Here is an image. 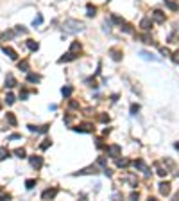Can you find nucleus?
<instances>
[{
	"mask_svg": "<svg viewBox=\"0 0 179 201\" xmlns=\"http://www.w3.org/2000/svg\"><path fill=\"white\" fill-rule=\"evenodd\" d=\"M82 29H84V25H82V22H79V20H66V22L63 24V31H65V33H70V34H75Z\"/></svg>",
	"mask_w": 179,
	"mask_h": 201,
	"instance_id": "1",
	"label": "nucleus"
},
{
	"mask_svg": "<svg viewBox=\"0 0 179 201\" xmlns=\"http://www.w3.org/2000/svg\"><path fill=\"white\" fill-rule=\"evenodd\" d=\"M106 153H108V156H111V158H118V156H120V145H109L108 149H106Z\"/></svg>",
	"mask_w": 179,
	"mask_h": 201,
	"instance_id": "2",
	"label": "nucleus"
},
{
	"mask_svg": "<svg viewBox=\"0 0 179 201\" xmlns=\"http://www.w3.org/2000/svg\"><path fill=\"white\" fill-rule=\"evenodd\" d=\"M152 20L156 24H163L165 22V13L160 11V9H156V11H152Z\"/></svg>",
	"mask_w": 179,
	"mask_h": 201,
	"instance_id": "3",
	"label": "nucleus"
},
{
	"mask_svg": "<svg viewBox=\"0 0 179 201\" xmlns=\"http://www.w3.org/2000/svg\"><path fill=\"white\" fill-rule=\"evenodd\" d=\"M75 131H79V133H93V126L91 124H82V126H77V128H73Z\"/></svg>",
	"mask_w": 179,
	"mask_h": 201,
	"instance_id": "4",
	"label": "nucleus"
},
{
	"mask_svg": "<svg viewBox=\"0 0 179 201\" xmlns=\"http://www.w3.org/2000/svg\"><path fill=\"white\" fill-rule=\"evenodd\" d=\"M160 194L161 196H168V194H170V183H168V182H161L160 183Z\"/></svg>",
	"mask_w": 179,
	"mask_h": 201,
	"instance_id": "5",
	"label": "nucleus"
},
{
	"mask_svg": "<svg viewBox=\"0 0 179 201\" xmlns=\"http://www.w3.org/2000/svg\"><path fill=\"white\" fill-rule=\"evenodd\" d=\"M29 162H30V165H32V167L39 169L41 165H43V158H41V156H30V158H29Z\"/></svg>",
	"mask_w": 179,
	"mask_h": 201,
	"instance_id": "6",
	"label": "nucleus"
},
{
	"mask_svg": "<svg viewBox=\"0 0 179 201\" xmlns=\"http://www.w3.org/2000/svg\"><path fill=\"white\" fill-rule=\"evenodd\" d=\"M57 194V188H47L41 192V199H48V198H56Z\"/></svg>",
	"mask_w": 179,
	"mask_h": 201,
	"instance_id": "7",
	"label": "nucleus"
},
{
	"mask_svg": "<svg viewBox=\"0 0 179 201\" xmlns=\"http://www.w3.org/2000/svg\"><path fill=\"white\" fill-rule=\"evenodd\" d=\"M140 56H142L145 61H161L160 58H156L154 54H151V52H147V50H142V52H140Z\"/></svg>",
	"mask_w": 179,
	"mask_h": 201,
	"instance_id": "8",
	"label": "nucleus"
},
{
	"mask_svg": "<svg viewBox=\"0 0 179 201\" xmlns=\"http://www.w3.org/2000/svg\"><path fill=\"white\" fill-rule=\"evenodd\" d=\"M99 171H97V167L93 165V167H88V169H82V171H79V172H75L73 176H82V174H97Z\"/></svg>",
	"mask_w": 179,
	"mask_h": 201,
	"instance_id": "9",
	"label": "nucleus"
},
{
	"mask_svg": "<svg viewBox=\"0 0 179 201\" xmlns=\"http://www.w3.org/2000/svg\"><path fill=\"white\" fill-rule=\"evenodd\" d=\"M140 27H142L143 31H151V27H152V20H151V18H143L142 22H140Z\"/></svg>",
	"mask_w": 179,
	"mask_h": 201,
	"instance_id": "10",
	"label": "nucleus"
},
{
	"mask_svg": "<svg viewBox=\"0 0 179 201\" xmlns=\"http://www.w3.org/2000/svg\"><path fill=\"white\" fill-rule=\"evenodd\" d=\"M6 86H7V88L16 86V79H15L13 74H7V77H6Z\"/></svg>",
	"mask_w": 179,
	"mask_h": 201,
	"instance_id": "11",
	"label": "nucleus"
},
{
	"mask_svg": "<svg viewBox=\"0 0 179 201\" xmlns=\"http://www.w3.org/2000/svg\"><path fill=\"white\" fill-rule=\"evenodd\" d=\"M109 54H111V58H113L115 61H120V59H122V52H120L118 49H111Z\"/></svg>",
	"mask_w": 179,
	"mask_h": 201,
	"instance_id": "12",
	"label": "nucleus"
},
{
	"mask_svg": "<svg viewBox=\"0 0 179 201\" xmlns=\"http://www.w3.org/2000/svg\"><path fill=\"white\" fill-rule=\"evenodd\" d=\"M2 50H4V54H7V56L11 58V59H16V58H18V54H16V52H15L11 47H4Z\"/></svg>",
	"mask_w": 179,
	"mask_h": 201,
	"instance_id": "13",
	"label": "nucleus"
},
{
	"mask_svg": "<svg viewBox=\"0 0 179 201\" xmlns=\"http://www.w3.org/2000/svg\"><path fill=\"white\" fill-rule=\"evenodd\" d=\"M165 4H167L168 9H172V11H177L179 9V4L176 2V0H165Z\"/></svg>",
	"mask_w": 179,
	"mask_h": 201,
	"instance_id": "14",
	"label": "nucleus"
},
{
	"mask_svg": "<svg viewBox=\"0 0 179 201\" xmlns=\"http://www.w3.org/2000/svg\"><path fill=\"white\" fill-rule=\"evenodd\" d=\"M27 47L32 50V52H36V50L39 49V43H38V41H34V40H27Z\"/></svg>",
	"mask_w": 179,
	"mask_h": 201,
	"instance_id": "15",
	"label": "nucleus"
},
{
	"mask_svg": "<svg viewBox=\"0 0 179 201\" xmlns=\"http://www.w3.org/2000/svg\"><path fill=\"white\" fill-rule=\"evenodd\" d=\"M6 120L9 122V126H13V128L16 126V117H15V113H7V115H6Z\"/></svg>",
	"mask_w": 179,
	"mask_h": 201,
	"instance_id": "16",
	"label": "nucleus"
},
{
	"mask_svg": "<svg viewBox=\"0 0 179 201\" xmlns=\"http://www.w3.org/2000/svg\"><path fill=\"white\" fill-rule=\"evenodd\" d=\"M27 81H29V83H39L41 77L38 76V74H29V76H27Z\"/></svg>",
	"mask_w": 179,
	"mask_h": 201,
	"instance_id": "17",
	"label": "nucleus"
},
{
	"mask_svg": "<svg viewBox=\"0 0 179 201\" xmlns=\"http://www.w3.org/2000/svg\"><path fill=\"white\" fill-rule=\"evenodd\" d=\"M86 11H88V13H86L88 16H95V15H97V7H95V6H91V4H88Z\"/></svg>",
	"mask_w": 179,
	"mask_h": 201,
	"instance_id": "18",
	"label": "nucleus"
},
{
	"mask_svg": "<svg viewBox=\"0 0 179 201\" xmlns=\"http://www.w3.org/2000/svg\"><path fill=\"white\" fill-rule=\"evenodd\" d=\"M79 50H81V43H79V41H73L72 47H70V52H73V54H75V52H79Z\"/></svg>",
	"mask_w": 179,
	"mask_h": 201,
	"instance_id": "19",
	"label": "nucleus"
},
{
	"mask_svg": "<svg viewBox=\"0 0 179 201\" xmlns=\"http://www.w3.org/2000/svg\"><path fill=\"white\" fill-rule=\"evenodd\" d=\"M61 93L65 95V97H70V95H72V86H63V88H61Z\"/></svg>",
	"mask_w": 179,
	"mask_h": 201,
	"instance_id": "20",
	"label": "nucleus"
},
{
	"mask_svg": "<svg viewBox=\"0 0 179 201\" xmlns=\"http://www.w3.org/2000/svg\"><path fill=\"white\" fill-rule=\"evenodd\" d=\"M6 158H9V151L6 149V147H2V149H0V162L6 160Z\"/></svg>",
	"mask_w": 179,
	"mask_h": 201,
	"instance_id": "21",
	"label": "nucleus"
},
{
	"mask_svg": "<svg viewBox=\"0 0 179 201\" xmlns=\"http://www.w3.org/2000/svg\"><path fill=\"white\" fill-rule=\"evenodd\" d=\"M15 154L18 158H25V149H22V147H18V149H15Z\"/></svg>",
	"mask_w": 179,
	"mask_h": 201,
	"instance_id": "22",
	"label": "nucleus"
},
{
	"mask_svg": "<svg viewBox=\"0 0 179 201\" xmlns=\"http://www.w3.org/2000/svg\"><path fill=\"white\" fill-rule=\"evenodd\" d=\"M50 144H52V140H48V138H47V140H43V144L39 145V149H43V151H45V149H48Z\"/></svg>",
	"mask_w": 179,
	"mask_h": 201,
	"instance_id": "23",
	"label": "nucleus"
},
{
	"mask_svg": "<svg viewBox=\"0 0 179 201\" xmlns=\"http://www.w3.org/2000/svg\"><path fill=\"white\" fill-rule=\"evenodd\" d=\"M140 111V104H131V115H136Z\"/></svg>",
	"mask_w": 179,
	"mask_h": 201,
	"instance_id": "24",
	"label": "nucleus"
},
{
	"mask_svg": "<svg viewBox=\"0 0 179 201\" xmlns=\"http://www.w3.org/2000/svg\"><path fill=\"white\" fill-rule=\"evenodd\" d=\"M41 22H43V16H41V15H38L36 18H34V22H32V25L36 27V25H41Z\"/></svg>",
	"mask_w": 179,
	"mask_h": 201,
	"instance_id": "25",
	"label": "nucleus"
},
{
	"mask_svg": "<svg viewBox=\"0 0 179 201\" xmlns=\"http://www.w3.org/2000/svg\"><path fill=\"white\" fill-rule=\"evenodd\" d=\"M117 165H118V167H127L129 162H127V160H124V158H122V160L118 158V160H117Z\"/></svg>",
	"mask_w": 179,
	"mask_h": 201,
	"instance_id": "26",
	"label": "nucleus"
},
{
	"mask_svg": "<svg viewBox=\"0 0 179 201\" xmlns=\"http://www.w3.org/2000/svg\"><path fill=\"white\" fill-rule=\"evenodd\" d=\"M34 185H36V179H27V182H25V187H27L29 190H30V188H32Z\"/></svg>",
	"mask_w": 179,
	"mask_h": 201,
	"instance_id": "27",
	"label": "nucleus"
},
{
	"mask_svg": "<svg viewBox=\"0 0 179 201\" xmlns=\"http://www.w3.org/2000/svg\"><path fill=\"white\" fill-rule=\"evenodd\" d=\"M18 67H20V70H23V72H27V70H29V63H27V61H22V63H20V65H18Z\"/></svg>",
	"mask_w": 179,
	"mask_h": 201,
	"instance_id": "28",
	"label": "nucleus"
},
{
	"mask_svg": "<svg viewBox=\"0 0 179 201\" xmlns=\"http://www.w3.org/2000/svg\"><path fill=\"white\" fill-rule=\"evenodd\" d=\"M22 138V135L20 133H13V135H9V140H20Z\"/></svg>",
	"mask_w": 179,
	"mask_h": 201,
	"instance_id": "29",
	"label": "nucleus"
},
{
	"mask_svg": "<svg viewBox=\"0 0 179 201\" xmlns=\"http://www.w3.org/2000/svg\"><path fill=\"white\" fill-rule=\"evenodd\" d=\"M15 33H16V34H20V33H27V29H25L23 25H18V27L15 29Z\"/></svg>",
	"mask_w": 179,
	"mask_h": 201,
	"instance_id": "30",
	"label": "nucleus"
},
{
	"mask_svg": "<svg viewBox=\"0 0 179 201\" xmlns=\"http://www.w3.org/2000/svg\"><path fill=\"white\" fill-rule=\"evenodd\" d=\"M6 101H7V104H13V102H15V95H13V93H7Z\"/></svg>",
	"mask_w": 179,
	"mask_h": 201,
	"instance_id": "31",
	"label": "nucleus"
},
{
	"mask_svg": "<svg viewBox=\"0 0 179 201\" xmlns=\"http://www.w3.org/2000/svg\"><path fill=\"white\" fill-rule=\"evenodd\" d=\"M158 174H160L161 178H163V176H167V169H158Z\"/></svg>",
	"mask_w": 179,
	"mask_h": 201,
	"instance_id": "32",
	"label": "nucleus"
},
{
	"mask_svg": "<svg viewBox=\"0 0 179 201\" xmlns=\"http://www.w3.org/2000/svg\"><path fill=\"white\" fill-rule=\"evenodd\" d=\"M100 120L102 122H109V115H100Z\"/></svg>",
	"mask_w": 179,
	"mask_h": 201,
	"instance_id": "33",
	"label": "nucleus"
},
{
	"mask_svg": "<svg viewBox=\"0 0 179 201\" xmlns=\"http://www.w3.org/2000/svg\"><path fill=\"white\" fill-rule=\"evenodd\" d=\"M99 165H102V167L106 165V158H104V156H100V158H99Z\"/></svg>",
	"mask_w": 179,
	"mask_h": 201,
	"instance_id": "34",
	"label": "nucleus"
},
{
	"mask_svg": "<svg viewBox=\"0 0 179 201\" xmlns=\"http://www.w3.org/2000/svg\"><path fill=\"white\" fill-rule=\"evenodd\" d=\"M27 95H29V92H22V93H20V99L25 101V99H27Z\"/></svg>",
	"mask_w": 179,
	"mask_h": 201,
	"instance_id": "35",
	"label": "nucleus"
},
{
	"mask_svg": "<svg viewBox=\"0 0 179 201\" xmlns=\"http://www.w3.org/2000/svg\"><path fill=\"white\" fill-rule=\"evenodd\" d=\"M122 29H124V33H133V29H131L129 25H124Z\"/></svg>",
	"mask_w": 179,
	"mask_h": 201,
	"instance_id": "36",
	"label": "nucleus"
},
{
	"mask_svg": "<svg viewBox=\"0 0 179 201\" xmlns=\"http://www.w3.org/2000/svg\"><path fill=\"white\" fill-rule=\"evenodd\" d=\"M138 196H140V194H138V192H133V194H131V196H129V198H131V199H138Z\"/></svg>",
	"mask_w": 179,
	"mask_h": 201,
	"instance_id": "37",
	"label": "nucleus"
},
{
	"mask_svg": "<svg viewBox=\"0 0 179 201\" xmlns=\"http://www.w3.org/2000/svg\"><path fill=\"white\" fill-rule=\"evenodd\" d=\"M174 61H176V63L179 61V50H177V52H174Z\"/></svg>",
	"mask_w": 179,
	"mask_h": 201,
	"instance_id": "38",
	"label": "nucleus"
},
{
	"mask_svg": "<svg viewBox=\"0 0 179 201\" xmlns=\"http://www.w3.org/2000/svg\"><path fill=\"white\" fill-rule=\"evenodd\" d=\"M176 149H179V142H176Z\"/></svg>",
	"mask_w": 179,
	"mask_h": 201,
	"instance_id": "39",
	"label": "nucleus"
},
{
	"mask_svg": "<svg viewBox=\"0 0 179 201\" xmlns=\"http://www.w3.org/2000/svg\"><path fill=\"white\" fill-rule=\"evenodd\" d=\"M0 192H2V187H0Z\"/></svg>",
	"mask_w": 179,
	"mask_h": 201,
	"instance_id": "40",
	"label": "nucleus"
},
{
	"mask_svg": "<svg viewBox=\"0 0 179 201\" xmlns=\"http://www.w3.org/2000/svg\"><path fill=\"white\" fill-rule=\"evenodd\" d=\"M0 106H2V104H0Z\"/></svg>",
	"mask_w": 179,
	"mask_h": 201,
	"instance_id": "41",
	"label": "nucleus"
}]
</instances>
